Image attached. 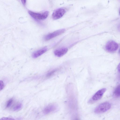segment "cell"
<instances>
[{"instance_id":"3957f363","label":"cell","mask_w":120,"mask_h":120,"mask_svg":"<svg viewBox=\"0 0 120 120\" xmlns=\"http://www.w3.org/2000/svg\"><path fill=\"white\" fill-rule=\"evenodd\" d=\"M118 47V45L117 43L112 40L109 41L105 46L106 50L109 52H113L116 51Z\"/></svg>"},{"instance_id":"e0dca14e","label":"cell","mask_w":120,"mask_h":120,"mask_svg":"<svg viewBox=\"0 0 120 120\" xmlns=\"http://www.w3.org/2000/svg\"><path fill=\"white\" fill-rule=\"evenodd\" d=\"M22 2L23 4H25L26 3V0H22Z\"/></svg>"},{"instance_id":"52a82bcc","label":"cell","mask_w":120,"mask_h":120,"mask_svg":"<svg viewBox=\"0 0 120 120\" xmlns=\"http://www.w3.org/2000/svg\"><path fill=\"white\" fill-rule=\"evenodd\" d=\"M68 49L66 48L63 47L55 50L54 51L55 55L58 57L62 56L67 52Z\"/></svg>"},{"instance_id":"9a60e30c","label":"cell","mask_w":120,"mask_h":120,"mask_svg":"<svg viewBox=\"0 0 120 120\" xmlns=\"http://www.w3.org/2000/svg\"><path fill=\"white\" fill-rule=\"evenodd\" d=\"M4 86V83L3 81L0 80V89L1 90L3 88Z\"/></svg>"},{"instance_id":"5bb4252c","label":"cell","mask_w":120,"mask_h":120,"mask_svg":"<svg viewBox=\"0 0 120 120\" xmlns=\"http://www.w3.org/2000/svg\"><path fill=\"white\" fill-rule=\"evenodd\" d=\"M0 120H15L14 119L12 118L7 117H3L2 118L0 119Z\"/></svg>"},{"instance_id":"8992f818","label":"cell","mask_w":120,"mask_h":120,"mask_svg":"<svg viewBox=\"0 0 120 120\" xmlns=\"http://www.w3.org/2000/svg\"><path fill=\"white\" fill-rule=\"evenodd\" d=\"M106 90V88H104L98 90L92 97L91 98L92 100L94 101H96L100 99Z\"/></svg>"},{"instance_id":"2e32d148","label":"cell","mask_w":120,"mask_h":120,"mask_svg":"<svg viewBox=\"0 0 120 120\" xmlns=\"http://www.w3.org/2000/svg\"><path fill=\"white\" fill-rule=\"evenodd\" d=\"M117 68L118 71L120 73V63L118 64Z\"/></svg>"},{"instance_id":"277c9868","label":"cell","mask_w":120,"mask_h":120,"mask_svg":"<svg viewBox=\"0 0 120 120\" xmlns=\"http://www.w3.org/2000/svg\"><path fill=\"white\" fill-rule=\"evenodd\" d=\"M65 31V30L64 29L56 30L46 35L44 38V39L45 41L49 40L63 33Z\"/></svg>"},{"instance_id":"ba28073f","label":"cell","mask_w":120,"mask_h":120,"mask_svg":"<svg viewBox=\"0 0 120 120\" xmlns=\"http://www.w3.org/2000/svg\"><path fill=\"white\" fill-rule=\"evenodd\" d=\"M56 108V106L55 105L50 104L47 106L44 109L43 112L45 114H48L55 111Z\"/></svg>"},{"instance_id":"7c38bea8","label":"cell","mask_w":120,"mask_h":120,"mask_svg":"<svg viewBox=\"0 0 120 120\" xmlns=\"http://www.w3.org/2000/svg\"><path fill=\"white\" fill-rule=\"evenodd\" d=\"M58 69H53L49 72L46 75L47 77H49L52 75L54 73L58 71Z\"/></svg>"},{"instance_id":"d6986e66","label":"cell","mask_w":120,"mask_h":120,"mask_svg":"<svg viewBox=\"0 0 120 120\" xmlns=\"http://www.w3.org/2000/svg\"><path fill=\"white\" fill-rule=\"evenodd\" d=\"M119 53L120 54V49L119 50Z\"/></svg>"},{"instance_id":"6da1fadb","label":"cell","mask_w":120,"mask_h":120,"mask_svg":"<svg viewBox=\"0 0 120 120\" xmlns=\"http://www.w3.org/2000/svg\"><path fill=\"white\" fill-rule=\"evenodd\" d=\"M111 107V105L109 102L102 103L98 105L94 110L95 113L99 114L109 110Z\"/></svg>"},{"instance_id":"5b68a950","label":"cell","mask_w":120,"mask_h":120,"mask_svg":"<svg viewBox=\"0 0 120 120\" xmlns=\"http://www.w3.org/2000/svg\"><path fill=\"white\" fill-rule=\"evenodd\" d=\"M66 12L65 9L63 8H58L55 10L52 15V17L54 19H57L61 18Z\"/></svg>"},{"instance_id":"ac0fdd59","label":"cell","mask_w":120,"mask_h":120,"mask_svg":"<svg viewBox=\"0 0 120 120\" xmlns=\"http://www.w3.org/2000/svg\"><path fill=\"white\" fill-rule=\"evenodd\" d=\"M118 29L120 31V24H119L118 26Z\"/></svg>"},{"instance_id":"8fae6325","label":"cell","mask_w":120,"mask_h":120,"mask_svg":"<svg viewBox=\"0 0 120 120\" xmlns=\"http://www.w3.org/2000/svg\"><path fill=\"white\" fill-rule=\"evenodd\" d=\"M22 107V104L21 103H18L16 104L13 107V110L14 111H19L21 109Z\"/></svg>"},{"instance_id":"7a4b0ae2","label":"cell","mask_w":120,"mask_h":120,"mask_svg":"<svg viewBox=\"0 0 120 120\" xmlns=\"http://www.w3.org/2000/svg\"><path fill=\"white\" fill-rule=\"evenodd\" d=\"M28 13L33 18L39 20H42L46 19L49 14V12L48 11H45L41 13H37L29 11Z\"/></svg>"},{"instance_id":"30bf717a","label":"cell","mask_w":120,"mask_h":120,"mask_svg":"<svg viewBox=\"0 0 120 120\" xmlns=\"http://www.w3.org/2000/svg\"><path fill=\"white\" fill-rule=\"evenodd\" d=\"M113 95L117 97H120V84L115 89L113 92Z\"/></svg>"},{"instance_id":"4fadbf2b","label":"cell","mask_w":120,"mask_h":120,"mask_svg":"<svg viewBox=\"0 0 120 120\" xmlns=\"http://www.w3.org/2000/svg\"><path fill=\"white\" fill-rule=\"evenodd\" d=\"M13 101V99L11 98L9 99L7 101L6 105V108L9 107L12 105Z\"/></svg>"},{"instance_id":"9c48e42d","label":"cell","mask_w":120,"mask_h":120,"mask_svg":"<svg viewBox=\"0 0 120 120\" xmlns=\"http://www.w3.org/2000/svg\"><path fill=\"white\" fill-rule=\"evenodd\" d=\"M47 50V47H44L36 51L33 53L32 56L34 58H37L45 52Z\"/></svg>"},{"instance_id":"ffe728a7","label":"cell","mask_w":120,"mask_h":120,"mask_svg":"<svg viewBox=\"0 0 120 120\" xmlns=\"http://www.w3.org/2000/svg\"><path fill=\"white\" fill-rule=\"evenodd\" d=\"M119 14H120V9L119 11Z\"/></svg>"}]
</instances>
